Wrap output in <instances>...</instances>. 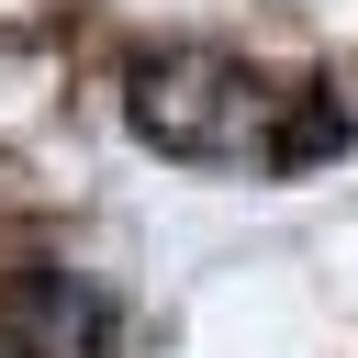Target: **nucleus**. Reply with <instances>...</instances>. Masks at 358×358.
<instances>
[{
    "label": "nucleus",
    "mask_w": 358,
    "mask_h": 358,
    "mask_svg": "<svg viewBox=\"0 0 358 358\" xmlns=\"http://www.w3.org/2000/svg\"><path fill=\"white\" fill-rule=\"evenodd\" d=\"M134 134L168 157H257V168H302L324 145H347V112L313 90H268L224 56H168L134 78Z\"/></svg>",
    "instance_id": "nucleus-1"
},
{
    "label": "nucleus",
    "mask_w": 358,
    "mask_h": 358,
    "mask_svg": "<svg viewBox=\"0 0 358 358\" xmlns=\"http://www.w3.org/2000/svg\"><path fill=\"white\" fill-rule=\"evenodd\" d=\"M0 336H11L22 358H101L112 313H101V291H78L67 268H22V280L0 291Z\"/></svg>",
    "instance_id": "nucleus-2"
}]
</instances>
